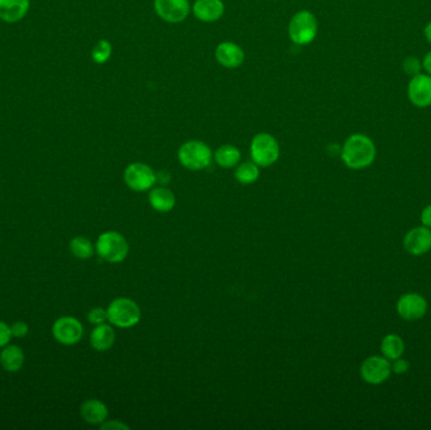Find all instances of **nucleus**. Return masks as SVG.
<instances>
[{"mask_svg": "<svg viewBox=\"0 0 431 430\" xmlns=\"http://www.w3.org/2000/svg\"><path fill=\"white\" fill-rule=\"evenodd\" d=\"M376 153V145L370 137L365 134H352L344 142L341 157L348 168L360 171L371 166Z\"/></svg>", "mask_w": 431, "mask_h": 430, "instance_id": "f257e3e1", "label": "nucleus"}, {"mask_svg": "<svg viewBox=\"0 0 431 430\" xmlns=\"http://www.w3.org/2000/svg\"><path fill=\"white\" fill-rule=\"evenodd\" d=\"M95 250L101 259L118 264L129 254V243L125 237L116 231H106L98 236Z\"/></svg>", "mask_w": 431, "mask_h": 430, "instance_id": "f03ea898", "label": "nucleus"}, {"mask_svg": "<svg viewBox=\"0 0 431 430\" xmlns=\"http://www.w3.org/2000/svg\"><path fill=\"white\" fill-rule=\"evenodd\" d=\"M213 153L207 144L201 140H188L178 150L180 164L189 171H202L209 167Z\"/></svg>", "mask_w": 431, "mask_h": 430, "instance_id": "7ed1b4c3", "label": "nucleus"}, {"mask_svg": "<svg viewBox=\"0 0 431 430\" xmlns=\"http://www.w3.org/2000/svg\"><path fill=\"white\" fill-rule=\"evenodd\" d=\"M108 320L119 328H130L139 323L142 312L130 298H116L108 307Z\"/></svg>", "mask_w": 431, "mask_h": 430, "instance_id": "20e7f679", "label": "nucleus"}, {"mask_svg": "<svg viewBox=\"0 0 431 430\" xmlns=\"http://www.w3.org/2000/svg\"><path fill=\"white\" fill-rule=\"evenodd\" d=\"M318 34V21L309 11H298L289 23V37L298 46L311 44Z\"/></svg>", "mask_w": 431, "mask_h": 430, "instance_id": "39448f33", "label": "nucleus"}, {"mask_svg": "<svg viewBox=\"0 0 431 430\" xmlns=\"http://www.w3.org/2000/svg\"><path fill=\"white\" fill-rule=\"evenodd\" d=\"M250 152L252 162L259 167L273 166L280 157L278 140L269 132H260L254 137Z\"/></svg>", "mask_w": 431, "mask_h": 430, "instance_id": "423d86ee", "label": "nucleus"}, {"mask_svg": "<svg viewBox=\"0 0 431 430\" xmlns=\"http://www.w3.org/2000/svg\"><path fill=\"white\" fill-rule=\"evenodd\" d=\"M391 374V361L383 357V355L370 356L360 365V377L370 385H381L390 379Z\"/></svg>", "mask_w": 431, "mask_h": 430, "instance_id": "0eeeda50", "label": "nucleus"}, {"mask_svg": "<svg viewBox=\"0 0 431 430\" xmlns=\"http://www.w3.org/2000/svg\"><path fill=\"white\" fill-rule=\"evenodd\" d=\"M126 186L135 192H145L157 183V173L145 163H131L124 172Z\"/></svg>", "mask_w": 431, "mask_h": 430, "instance_id": "6e6552de", "label": "nucleus"}, {"mask_svg": "<svg viewBox=\"0 0 431 430\" xmlns=\"http://www.w3.org/2000/svg\"><path fill=\"white\" fill-rule=\"evenodd\" d=\"M429 304L425 297L419 293H405L396 303V310L400 318L406 322H416L425 317Z\"/></svg>", "mask_w": 431, "mask_h": 430, "instance_id": "1a4fd4ad", "label": "nucleus"}, {"mask_svg": "<svg viewBox=\"0 0 431 430\" xmlns=\"http://www.w3.org/2000/svg\"><path fill=\"white\" fill-rule=\"evenodd\" d=\"M52 335L56 341L63 346H73L80 342L83 336V325L81 322L70 315L61 317L52 327Z\"/></svg>", "mask_w": 431, "mask_h": 430, "instance_id": "9d476101", "label": "nucleus"}, {"mask_svg": "<svg viewBox=\"0 0 431 430\" xmlns=\"http://www.w3.org/2000/svg\"><path fill=\"white\" fill-rule=\"evenodd\" d=\"M154 9L165 22L182 23L189 16L191 6L188 0H154Z\"/></svg>", "mask_w": 431, "mask_h": 430, "instance_id": "9b49d317", "label": "nucleus"}, {"mask_svg": "<svg viewBox=\"0 0 431 430\" xmlns=\"http://www.w3.org/2000/svg\"><path fill=\"white\" fill-rule=\"evenodd\" d=\"M405 251L412 256L425 255L431 250V229L417 226L411 229L404 237Z\"/></svg>", "mask_w": 431, "mask_h": 430, "instance_id": "f8f14e48", "label": "nucleus"}, {"mask_svg": "<svg viewBox=\"0 0 431 430\" xmlns=\"http://www.w3.org/2000/svg\"><path fill=\"white\" fill-rule=\"evenodd\" d=\"M407 95L412 105L427 108L431 105V76L419 73L412 76L407 88Z\"/></svg>", "mask_w": 431, "mask_h": 430, "instance_id": "ddd939ff", "label": "nucleus"}, {"mask_svg": "<svg viewBox=\"0 0 431 430\" xmlns=\"http://www.w3.org/2000/svg\"><path fill=\"white\" fill-rule=\"evenodd\" d=\"M216 60L226 68H237L245 61V52L234 42H221L214 52Z\"/></svg>", "mask_w": 431, "mask_h": 430, "instance_id": "4468645a", "label": "nucleus"}, {"mask_svg": "<svg viewBox=\"0 0 431 430\" xmlns=\"http://www.w3.org/2000/svg\"><path fill=\"white\" fill-rule=\"evenodd\" d=\"M193 14L201 22H217L224 17V1L222 0H196V3L193 6Z\"/></svg>", "mask_w": 431, "mask_h": 430, "instance_id": "2eb2a0df", "label": "nucleus"}, {"mask_svg": "<svg viewBox=\"0 0 431 430\" xmlns=\"http://www.w3.org/2000/svg\"><path fill=\"white\" fill-rule=\"evenodd\" d=\"M31 0H0V19L3 22L18 23L27 16Z\"/></svg>", "mask_w": 431, "mask_h": 430, "instance_id": "dca6fc26", "label": "nucleus"}, {"mask_svg": "<svg viewBox=\"0 0 431 430\" xmlns=\"http://www.w3.org/2000/svg\"><path fill=\"white\" fill-rule=\"evenodd\" d=\"M80 413L86 423L93 425L103 424L109 416L108 407L98 399H88L85 403H82Z\"/></svg>", "mask_w": 431, "mask_h": 430, "instance_id": "f3484780", "label": "nucleus"}, {"mask_svg": "<svg viewBox=\"0 0 431 430\" xmlns=\"http://www.w3.org/2000/svg\"><path fill=\"white\" fill-rule=\"evenodd\" d=\"M115 338L116 335L114 328L111 325L103 323L93 328L90 335V343L93 350H96L98 352H105L114 346Z\"/></svg>", "mask_w": 431, "mask_h": 430, "instance_id": "a211bd4d", "label": "nucleus"}, {"mask_svg": "<svg viewBox=\"0 0 431 430\" xmlns=\"http://www.w3.org/2000/svg\"><path fill=\"white\" fill-rule=\"evenodd\" d=\"M149 204L152 206V209L162 214L170 212L175 206V194L163 186L152 188L149 192Z\"/></svg>", "mask_w": 431, "mask_h": 430, "instance_id": "6ab92c4d", "label": "nucleus"}, {"mask_svg": "<svg viewBox=\"0 0 431 430\" xmlns=\"http://www.w3.org/2000/svg\"><path fill=\"white\" fill-rule=\"evenodd\" d=\"M24 364V352L16 345H6L0 352V365L8 372H18Z\"/></svg>", "mask_w": 431, "mask_h": 430, "instance_id": "aec40b11", "label": "nucleus"}, {"mask_svg": "<svg viewBox=\"0 0 431 430\" xmlns=\"http://www.w3.org/2000/svg\"><path fill=\"white\" fill-rule=\"evenodd\" d=\"M380 351L383 357H386L390 361L403 357L405 352V342L403 337L396 333L386 335L380 345Z\"/></svg>", "mask_w": 431, "mask_h": 430, "instance_id": "412c9836", "label": "nucleus"}, {"mask_svg": "<svg viewBox=\"0 0 431 430\" xmlns=\"http://www.w3.org/2000/svg\"><path fill=\"white\" fill-rule=\"evenodd\" d=\"M213 158L216 160V163L222 168H234L240 163L241 152L239 148H236L235 145L226 144L216 150Z\"/></svg>", "mask_w": 431, "mask_h": 430, "instance_id": "4be33fe9", "label": "nucleus"}, {"mask_svg": "<svg viewBox=\"0 0 431 430\" xmlns=\"http://www.w3.org/2000/svg\"><path fill=\"white\" fill-rule=\"evenodd\" d=\"M70 251L77 259L88 260L95 253V246L88 237H73L70 243Z\"/></svg>", "mask_w": 431, "mask_h": 430, "instance_id": "5701e85b", "label": "nucleus"}, {"mask_svg": "<svg viewBox=\"0 0 431 430\" xmlns=\"http://www.w3.org/2000/svg\"><path fill=\"white\" fill-rule=\"evenodd\" d=\"M259 177L260 169L255 162H245L236 168L235 178L241 184H252L256 182Z\"/></svg>", "mask_w": 431, "mask_h": 430, "instance_id": "b1692460", "label": "nucleus"}, {"mask_svg": "<svg viewBox=\"0 0 431 430\" xmlns=\"http://www.w3.org/2000/svg\"><path fill=\"white\" fill-rule=\"evenodd\" d=\"M113 55V46L108 39H100L98 43L93 46V52H91V58L95 63L98 65H104L109 61Z\"/></svg>", "mask_w": 431, "mask_h": 430, "instance_id": "393cba45", "label": "nucleus"}, {"mask_svg": "<svg viewBox=\"0 0 431 430\" xmlns=\"http://www.w3.org/2000/svg\"><path fill=\"white\" fill-rule=\"evenodd\" d=\"M88 320L91 325H98L106 323L108 320V310L101 307H96L88 312Z\"/></svg>", "mask_w": 431, "mask_h": 430, "instance_id": "a878e982", "label": "nucleus"}, {"mask_svg": "<svg viewBox=\"0 0 431 430\" xmlns=\"http://www.w3.org/2000/svg\"><path fill=\"white\" fill-rule=\"evenodd\" d=\"M403 68L410 76H416L420 73L422 63L416 57H407L403 63Z\"/></svg>", "mask_w": 431, "mask_h": 430, "instance_id": "bb28decb", "label": "nucleus"}, {"mask_svg": "<svg viewBox=\"0 0 431 430\" xmlns=\"http://www.w3.org/2000/svg\"><path fill=\"white\" fill-rule=\"evenodd\" d=\"M391 369H393V374L404 375V374H406L409 371L410 362L407 360H405L404 357H399V359L391 361Z\"/></svg>", "mask_w": 431, "mask_h": 430, "instance_id": "cd10ccee", "label": "nucleus"}, {"mask_svg": "<svg viewBox=\"0 0 431 430\" xmlns=\"http://www.w3.org/2000/svg\"><path fill=\"white\" fill-rule=\"evenodd\" d=\"M11 336L16 337V338H22V337L27 336L28 332H29V327H28L26 322L19 320V322H16V323H13L11 325Z\"/></svg>", "mask_w": 431, "mask_h": 430, "instance_id": "c85d7f7f", "label": "nucleus"}, {"mask_svg": "<svg viewBox=\"0 0 431 430\" xmlns=\"http://www.w3.org/2000/svg\"><path fill=\"white\" fill-rule=\"evenodd\" d=\"M11 337L13 336H11V325L0 320V348L6 347V345H9Z\"/></svg>", "mask_w": 431, "mask_h": 430, "instance_id": "c756f323", "label": "nucleus"}, {"mask_svg": "<svg viewBox=\"0 0 431 430\" xmlns=\"http://www.w3.org/2000/svg\"><path fill=\"white\" fill-rule=\"evenodd\" d=\"M101 429L103 430H123L129 429V426L125 423H121L120 420H110V421H105L101 424Z\"/></svg>", "mask_w": 431, "mask_h": 430, "instance_id": "7c9ffc66", "label": "nucleus"}, {"mask_svg": "<svg viewBox=\"0 0 431 430\" xmlns=\"http://www.w3.org/2000/svg\"><path fill=\"white\" fill-rule=\"evenodd\" d=\"M420 221L422 226L431 229V204H427L424 207V210L421 211Z\"/></svg>", "mask_w": 431, "mask_h": 430, "instance_id": "2f4dec72", "label": "nucleus"}, {"mask_svg": "<svg viewBox=\"0 0 431 430\" xmlns=\"http://www.w3.org/2000/svg\"><path fill=\"white\" fill-rule=\"evenodd\" d=\"M170 176L167 173V172H160V173H157V182H160L162 184H167V183L170 182Z\"/></svg>", "mask_w": 431, "mask_h": 430, "instance_id": "473e14b6", "label": "nucleus"}, {"mask_svg": "<svg viewBox=\"0 0 431 430\" xmlns=\"http://www.w3.org/2000/svg\"><path fill=\"white\" fill-rule=\"evenodd\" d=\"M422 68L431 76V52L425 56V58L422 61Z\"/></svg>", "mask_w": 431, "mask_h": 430, "instance_id": "72a5a7b5", "label": "nucleus"}, {"mask_svg": "<svg viewBox=\"0 0 431 430\" xmlns=\"http://www.w3.org/2000/svg\"><path fill=\"white\" fill-rule=\"evenodd\" d=\"M424 32H425L426 39H427V41H429V43L431 44V22L426 26L425 31H424Z\"/></svg>", "mask_w": 431, "mask_h": 430, "instance_id": "f704fd0d", "label": "nucleus"}, {"mask_svg": "<svg viewBox=\"0 0 431 430\" xmlns=\"http://www.w3.org/2000/svg\"><path fill=\"white\" fill-rule=\"evenodd\" d=\"M430 387H431V379H430Z\"/></svg>", "mask_w": 431, "mask_h": 430, "instance_id": "c9c22d12", "label": "nucleus"}]
</instances>
